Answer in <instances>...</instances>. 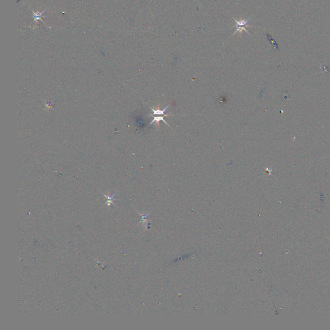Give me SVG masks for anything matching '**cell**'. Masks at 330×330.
<instances>
[{"instance_id":"6da1fadb","label":"cell","mask_w":330,"mask_h":330,"mask_svg":"<svg viewBox=\"0 0 330 330\" xmlns=\"http://www.w3.org/2000/svg\"><path fill=\"white\" fill-rule=\"evenodd\" d=\"M233 19L234 20L235 23H236L235 26L237 27V29H236V30L235 31L234 33L232 34V36H233V35H234L235 34H237V32H239L240 35H241L242 33H243V31H245V32H246V33H248V34L250 35V33H249L248 31L246 29V27H252V26L251 25L248 24V22H249V20H251V17H248L247 20L240 19V20H237L235 18V17H233Z\"/></svg>"},{"instance_id":"7a4b0ae2","label":"cell","mask_w":330,"mask_h":330,"mask_svg":"<svg viewBox=\"0 0 330 330\" xmlns=\"http://www.w3.org/2000/svg\"><path fill=\"white\" fill-rule=\"evenodd\" d=\"M169 107H170V105L165 107V108L163 110H160V109L154 110V109L151 108V111H152V113H153L152 115H153V116H154V115H164V116H167V115H164V112H167V110L169 108Z\"/></svg>"},{"instance_id":"3957f363","label":"cell","mask_w":330,"mask_h":330,"mask_svg":"<svg viewBox=\"0 0 330 330\" xmlns=\"http://www.w3.org/2000/svg\"><path fill=\"white\" fill-rule=\"evenodd\" d=\"M153 117H154V119H152V121H151L150 122V124H151L154 123H159L160 121H163L164 123H166V124H167V125H168L169 127H170V125H169L167 121H165V120H164V117H165V116H164V115H155V116H153Z\"/></svg>"}]
</instances>
